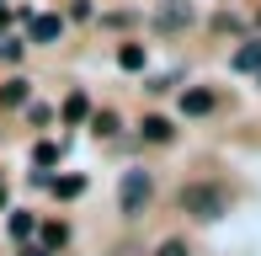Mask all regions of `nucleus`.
<instances>
[{"instance_id":"4","label":"nucleus","mask_w":261,"mask_h":256,"mask_svg":"<svg viewBox=\"0 0 261 256\" xmlns=\"http://www.w3.org/2000/svg\"><path fill=\"white\" fill-rule=\"evenodd\" d=\"M181 112H187V118H203V112H213V91H203V86L181 91Z\"/></svg>"},{"instance_id":"13","label":"nucleus","mask_w":261,"mask_h":256,"mask_svg":"<svg viewBox=\"0 0 261 256\" xmlns=\"http://www.w3.org/2000/svg\"><path fill=\"white\" fill-rule=\"evenodd\" d=\"M155 256H187V240H160Z\"/></svg>"},{"instance_id":"8","label":"nucleus","mask_w":261,"mask_h":256,"mask_svg":"<svg viewBox=\"0 0 261 256\" xmlns=\"http://www.w3.org/2000/svg\"><path fill=\"white\" fill-rule=\"evenodd\" d=\"M117 64H123V69H144V48H139V43L117 48Z\"/></svg>"},{"instance_id":"6","label":"nucleus","mask_w":261,"mask_h":256,"mask_svg":"<svg viewBox=\"0 0 261 256\" xmlns=\"http://www.w3.org/2000/svg\"><path fill=\"white\" fill-rule=\"evenodd\" d=\"M64 118H69V123H86V118H91V101H86V91H75V96L64 101Z\"/></svg>"},{"instance_id":"7","label":"nucleus","mask_w":261,"mask_h":256,"mask_svg":"<svg viewBox=\"0 0 261 256\" xmlns=\"http://www.w3.org/2000/svg\"><path fill=\"white\" fill-rule=\"evenodd\" d=\"M171 134H176V128L165 123V118H144V139H149V144H165Z\"/></svg>"},{"instance_id":"3","label":"nucleus","mask_w":261,"mask_h":256,"mask_svg":"<svg viewBox=\"0 0 261 256\" xmlns=\"http://www.w3.org/2000/svg\"><path fill=\"white\" fill-rule=\"evenodd\" d=\"M155 27H160V32H181V27H192V0H160Z\"/></svg>"},{"instance_id":"5","label":"nucleus","mask_w":261,"mask_h":256,"mask_svg":"<svg viewBox=\"0 0 261 256\" xmlns=\"http://www.w3.org/2000/svg\"><path fill=\"white\" fill-rule=\"evenodd\" d=\"M59 27H64L59 16H32V43H54V38H59Z\"/></svg>"},{"instance_id":"2","label":"nucleus","mask_w":261,"mask_h":256,"mask_svg":"<svg viewBox=\"0 0 261 256\" xmlns=\"http://www.w3.org/2000/svg\"><path fill=\"white\" fill-rule=\"evenodd\" d=\"M149 171H128L123 176V187H117V203H123V214H144V203H149Z\"/></svg>"},{"instance_id":"12","label":"nucleus","mask_w":261,"mask_h":256,"mask_svg":"<svg viewBox=\"0 0 261 256\" xmlns=\"http://www.w3.org/2000/svg\"><path fill=\"white\" fill-rule=\"evenodd\" d=\"M11 235H16V240L32 235V214H11Z\"/></svg>"},{"instance_id":"1","label":"nucleus","mask_w":261,"mask_h":256,"mask_svg":"<svg viewBox=\"0 0 261 256\" xmlns=\"http://www.w3.org/2000/svg\"><path fill=\"white\" fill-rule=\"evenodd\" d=\"M181 208H187L192 219H219V214H224V192H219V187H203V182H192V187L181 192Z\"/></svg>"},{"instance_id":"15","label":"nucleus","mask_w":261,"mask_h":256,"mask_svg":"<svg viewBox=\"0 0 261 256\" xmlns=\"http://www.w3.org/2000/svg\"><path fill=\"white\" fill-rule=\"evenodd\" d=\"M27 256H48V251H43V246H38V251H27Z\"/></svg>"},{"instance_id":"10","label":"nucleus","mask_w":261,"mask_h":256,"mask_svg":"<svg viewBox=\"0 0 261 256\" xmlns=\"http://www.w3.org/2000/svg\"><path fill=\"white\" fill-rule=\"evenodd\" d=\"M234 69H261V43H251V48L234 54Z\"/></svg>"},{"instance_id":"14","label":"nucleus","mask_w":261,"mask_h":256,"mask_svg":"<svg viewBox=\"0 0 261 256\" xmlns=\"http://www.w3.org/2000/svg\"><path fill=\"white\" fill-rule=\"evenodd\" d=\"M43 246H64V224H48V229H43Z\"/></svg>"},{"instance_id":"9","label":"nucleus","mask_w":261,"mask_h":256,"mask_svg":"<svg viewBox=\"0 0 261 256\" xmlns=\"http://www.w3.org/2000/svg\"><path fill=\"white\" fill-rule=\"evenodd\" d=\"M54 192H59V197H80V192H86V176H59Z\"/></svg>"},{"instance_id":"11","label":"nucleus","mask_w":261,"mask_h":256,"mask_svg":"<svg viewBox=\"0 0 261 256\" xmlns=\"http://www.w3.org/2000/svg\"><path fill=\"white\" fill-rule=\"evenodd\" d=\"M54 160H59V144H38L32 149V166H54Z\"/></svg>"}]
</instances>
